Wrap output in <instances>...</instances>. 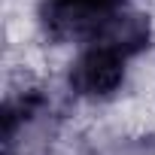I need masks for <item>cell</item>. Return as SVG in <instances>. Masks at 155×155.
Listing matches in <instances>:
<instances>
[{"label":"cell","mask_w":155,"mask_h":155,"mask_svg":"<svg viewBox=\"0 0 155 155\" xmlns=\"http://www.w3.org/2000/svg\"><path fill=\"white\" fill-rule=\"evenodd\" d=\"M131 58L134 55H128L125 49H119L107 40H88V43H82L79 55L73 58L67 82L79 97L104 101V97L116 94L119 85L125 82V67Z\"/></svg>","instance_id":"1"},{"label":"cell","mask_w":155,"mask_h":155,"mask_svg":"<svg viewBox=\"0 0 155 155\" xmlns=\"http://www.w3.org/2000/svg\"><path fill=\"white\" fill-rule=\"evenodd\" d=\"M43 3L49 21L79 43L91 37L107 18L128 9V0H43Z\"/></svg>","instance_id":"2"}]
</instances>
